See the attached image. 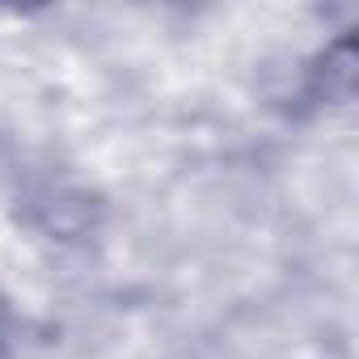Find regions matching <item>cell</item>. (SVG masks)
Masks as SVG:
<instances>
[{"label":"cell","instance_id":"6da1fadb","mask_svg":"<svg viewBox=\"0 0 359 359\" xmlns=\"http://www.w3.org/2000/svg\"><path fill=\"white\" fill-rule=\"evenodd\" d=\"M0 359H9V309L0 300Z\"/></svg>","mask_w":359,"mask_h":359}]
</instances>
